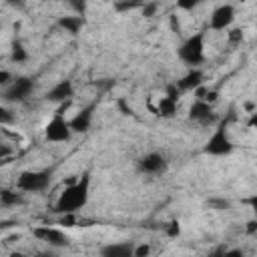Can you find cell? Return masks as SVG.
Returning a JSON list of instances; mask_svg holds the SVG:
<instances>
[{
    "label": "cell",
    "mask_w": 257,
    "mask_h": 257,
    "mask_svg": "<svg viewBox=\"0 0 257 257\" xmlns=\"http://www.w3.org/2000/svg\"><path fill=\"white\" fill-rule=\"evenodd\" d=\"M88 193H90V175L84 173L80 179H76L72 185H68L60 197L54 203V213L60 215H68V213H76L78 209H82L88 201Z\"/></svg>",
    "instance_id": "obj_1"
},
{
    "label": "cell",
    "mask_w": 257,
    "mask_h": 257,
    "mask_svg": "<svg viewBox=\"0 0 257 257\" xmlns=\"http://www.w3.org/2000/svg\"><path fill=\"white\" fill-rule=\"evenodd\" d=\"M68 106H70V100L60 102V106L56 108L54 116H52L50 122L44 126V137H46V141H52V143H64V141L70 139L72 131H70V126H68V120L64 118V110H66Z\"/></svg>",
    "instance_id": "obj_2"
},
{
    "label": "cell",
    "mask_w": 257,
    "mask_h": 257,
    "mask_svg": "<svg viewBox=\"0 0 257 257\" xmlns=\"http://www.w3.org/2000/svg\"><path fill=\"white\" fill-rule=\"evenodd\" d=\"M203 153L213 155V157H225L233 153V143L227 135V120H221L219 126L215 128V133L209 137V141L203 147Z\"/></svg>",
    "instance_id": "obj_3"
},
{
    "label": "cell",
    "mask_w": 257,
    "mask_h": 257,
    "mask_svg": "<svg viewBox=\"0 0 257 257\" xmlns=\"http://www.w3.org/2000/svg\"><path fill=\"white\" fill-rule=\"evenodd\" d=\"M179 58L187 64H199L205 58V34L197 32L193 36H189L181 48H179Z\"/></svg>",
    "instance_id": "obj_4"
},
{
    "label": "cell",
    "mask_w": 257,
    "mask_h": 257,
    "mask_svg": "<svg viewBox=\"0 0 257 257\" xmlns=\"http://www.w3.org/2000/svg\"><path fill=\"white\" fill-rule=\"evenodd\" d=\"M16 185L20 191L40 193L50 185V173L48 171H24V173H20Z\"/></svg>",
    "instance_id": "obj_5"
},
{
    "label": "cell",
    "mask_w": 257,
    "mask_h": 257,
    "mask_svg": "<svg viewBox=\"0 0 257 257\" xmlns=\"http://www.w3.org/2000/svg\"><path fill=\"white\" fill-rule=\"evenodd\" d=\"M32 90H34V80L28 76H18L8 84V88L4 92V100L6 102H22L30 96Z\"/></svg>",
    "instance_id": "obj_6"
},
{
    "label": "cell",
    "mask_w": 257,
    "mask_h": 257,
    "mask_svg": "<svg viewBox=\"0 0 257 257\" xmlns=\"http://www.w3.org/2000/svg\"><path fill=\"white\" fill-rule=\"evenodd\" d=\"M169 163L161 153H147L137 161V169L145 175H163Z\"/></svg>",
    "instance_id": "obj_7"
},
{
    "label": "cell",
    "mask_w": 257,
    "mask_h": 257,
    "mask_svg": "<svg viewBox=\"0 0 257 257\" xmlns=\"http://www.w3.org/2000/svg\"><path fill=\"white\" fill-rule=\"evenodd\" d=\"M34 237H38L40 241L48 243L50 247H66L70 243L68 235L60 229H54V227H36L34 229Z\"/></svg>",
    "instance_id": "obj_8"
},
{
    "label": "cell",
    "mask_w": 257,
    "mask_h": 257,
    "mask_svg": "<svg viewBox=\"0 0 257 257\" xmlns=\"http://www.w3.org/2000/svg\"><path fill=\"white\" fill-rule=\"evenodd\" d=\"M235 20V8L231 4H221L211 14V28L213 30H225Z\"/></svg>",
    "instance_id": "obj_9"
},
{
    "label": "cell",
    "mask_w": 257,
    "mask_h": 257,
    "mask_svg": "<svg viewBox=\"0 0 257 257\" xmlns=\"http://www.w3.org/2000/svg\"><path fill=\"white\" fill-rule=\"evenodd\" d=\"M189 118L191 120H195V122H199V124H213L215 120H217V114L213 112V108H211V104H207V102H201V100H195L193 104H191V108H189Z\"/></svg>",
    "instance_id": "obj_10"
},
{
    "label": "cell",
    "mask_w": 257,
    "mask_h": 257,
    "mask_svg": "<svg viewBox=\"0 0 257 257\" xmlns=\"http://www.w3.org/2000/svg\"><path fill=\"white\" fill-rule=\"evenodd\" d=\"M92 110H94V102L84 106L78 114L72 116V120H68V126L72 133H86L90 128V122H92Z\"/></svg>",
    "instance_id": "obj_11"
},
{
    "label": "cell",
    "mask_w": 257,
    "mask_h": 257,
    "mask_svg": "<svg viewBox=\"0 0 257 257\" xmlns=\"http://www.w3.org/2000/svg\"><path fill=\"white\" fill-rule=\"evenodd\" d=\"M100 257H135V243L133 241L108 243L100 249Z\"/></svg>",
    "instance_id": "obj_12"
},
{
    "label": "cell",
    "mask_w": 257,
    "mask_h": 257,
    "mask_svg": "<svg viewBox=\"0 0 257 257\" xmlns=\"http://www.w3.org/2000/svg\"><path fill=\"white\" fill-rule=\"evenodd\" d=\"M72 96V82L70 80H60L46 92V100L50 102H66Z\"/></svg>",
    "instance_id": "obj_13"
},
{
    "label": "cell",
    "mask_w": 257,
    "mask_h": 257,
    "mask_svg": "<svg viewBox=\"0 0 257 257\" xmlns=\"http://www.w3.org/2000/svg\"><path fill=\"white\" fill-rule=\"evenodd\" d=\"M203 84V72L199 70V68H191L181 80H177V88L179 90H195V88H199Z\"/></svg>",
    "instance_id": "obj_14"
},
{
    "label": "cell",
    "mask_w": 257,
    "mask_h": 257,
    "mask_svg": "<svg viewBox=\"0 0 257 257\" xmlns=\"http://www.w3.org/2000/svg\"><path fill=\"white\" fill-rule=\"evenodd\" d=\"M58 26L64 28L68 34H78L80 28L84 26V16H60L58 18Z\"/></svg>",
    "instance_id": "obj_15"
},
{
    "label": "cell",
    "mask_w": 257,
    "mask_h": 257,
    "mask_svg": "<svg viewBox=\"0 0 257 257\" xmlns=\"http://www.w3.org/2000/svg\"><path fill=\"white\" fill-rule=\"evenodd\" d=\"M175 112H177V102H175V100H171V98H167V96L159 100V106H157V114H159V116L171 118V116H175Z\"/></svg>",
    "instance_id": "obj_16"
},
{
    "label": "cell",
    "mask_w": 257,
    "mask_h": 257,
    "mask_svg": "<svg viewBox=\"0 0 257 257\" xmlns=\"http://www.w3.org/2000/svg\"><path fill=\"white\" fill-rule=\"evenodd\" d=\"M22 203V195L10 189H0V205L4 207H16Z\"/></svg>",
    "instance_id": "obj_17"
},
{
    "label": "cell",
    "mask_w": 257,
    "mask_h": 257,
    "mask_svg": "<svg viewBox=\"0 0 257 257\" xmlns=\"http://www.w3.org/2000/svg\"><path fill=\"white\" fill-rule=\"evenodd\" d=\"M10 58H12V62H24V60L28 58V52H26V48L22 46L20 40H14V42H12V54H10Z\"/></svg>",
    "instance_id": "obj_18"
},
{
    "label": "cell",
    "mask_w": 257,
    "mask_h": 257,
    "mask_svg": "<svg viewBox=\"0 0 257 257\" xmlns=\"http://www.w3.org/2000/svg\"><path fill=\"white\" fill-rule=\"evenodd\" d=\"M207 205H209L211 209H217V211H225V209L231 207V203H229L227 199H209Z\"/></svg>",
    "instance_id": "obj_19"
},
{
    "label": "cell",
    "mask_w": 257,
    "mask_h": 257,
    "mask_svg": "<svg viewBox=\"0 0 257 257\" xmlns=\"http://www.w3.org/2000/svg\"><path fill=\"white\" fill-rule=\"evenodd\" d=\"M12 122H14V114H12V110H8L6 106L0 104V126H4V124H12Z\"/></svg>",
    "instance_id": "obj_20"
},
{
    "label": "cell",
    "mask_w": 257,
    "mask_h": 257,
    "mask_svg": "<svg viewBox=\"0 0 257 257\" xmlns=\"http://www.w3.org/2000/svg\"><path fill=\"white\" fill-rule=\"evenodd\" d=\"M141 6H143L141 2H116L114 10L116 12H128V10H135V8H141Z\"/></svg>",
    "instance_id": "obj_21"
},
{
    "label": "cell",
    "mask_w": 257,
    "mask_h": 257,
    "mask_svg": "<svg viewBox=\"0 0 257 257\" xmlns=\"http://www.w3.org/2000/svg\"><path fill=\"white\" fill-rule=\"evenodd\" d=\"M229 42L231 44H239V42H243V38H245V34H243V30L241 28H233V30H229Z\"/></svg>",
    "instance_id": "obj_22"
},
{
    "label": "cell",
    "mask_w": 257,
    "mask_h": 257,
    "mask_svg": "<svg viewBox=\"0 0 257 257\" xmlns=\"http://www.w3.org/2000/svg\"><path fill=\"white\" fill-rule=\"evenodd\" d=\"M157 8H159V4H155V2H149V4H143V6H141V12H143V16L151 18V16H155Z\"/></svg>",
    "instance_id": "obj_23"
},
{
    "label": "cell",
    "mask_w": 257,
    "mask_h": 257,
    "mask_svg": "<svg viewBox=\"0 0 257 257\" xmlns=\"http://www.w3.org/2000/svg\"><path fill=\"white\" fill-rule=\"evenodd\" d=\"M151 255V245H135V257H149Z\"/></svg>",
    "instance_id": "obj_24"
},
{
    "label": "cell",
    "mask_w": 257,
    "mask_h": 257,
    "mask_svg": "<svg viewBox=\"0 0 257 257\" xmlns=\"http://www.w3.org/2000/svg\"><path fill=\"white\" fill-rule=\"evenodd\" d=\"M179 94H181V90H179L175 84H169V86H167V98H171V100L177 102V100H179Z\"/></svg>",
    "instance_id": "obj_25"
},
{
    "label": "cell",
    "mask_w": 257,
    "mask_h": 257,
    "mask_svg": "<svg viewBox=\"0 0 257 257\" xmlns=\"http://www.w3.org/2000/svg\"><path fill=\"white\" fill-rule=\"evenodd\" d=\"M58 223H60V225H64V227H74L76 217H74V213H68V215H62V219H60Z\"/></svg>",
    "instance_id": "obj_26"
},
{
    "label": "cell",
    "mask_w": 257,
    "mask_h": 257,
    "mask_svg": "<svg viewBox=\"0 0 257 257\" xmlns=\"http://www.w3.org/2000/svg\"><path fill=\"white\" fill-rule=\"evenodd\" d=\"M219 257H245L243 249H229V251H221Z\"/></svg>",
    "instance_id": "obj_27"
},
{
    "label": "cell",
    "mask_w": 257,
    "mask_h": 257,
    "mask_svg": "<svg viewBox=\"0 0 257 257\" xmlns=\"http://www.w3.org/2000/svg\"><path fill=\"white\" fill-rule=\"evenodd\" d=\"M181 233V227H179V223L177 221H173V223H169V229H167V235L169 237H177Z\"/></svg>",
    "instance_id": "obj_28"
},
{
    "label": "cell",
    "mask_w": 257,
    "mask_h": 257,
    "mask_svg": "<svg viewBox=\"0 0 257 257\" xmlns=\"http://www.w3.org/2000/svg\"><path fill=\"white\" fill-rule=\"evenodd\" d=\"M177 6H179L181 10H193V8L197 6V2H195V0H181V2H177Z\"/></svg>",
    "instance_id": "obj_29"
},
{
    "label": "cell",
    "mask_w": 257,
    "mask_h": 257,
    "mask_svg": "<svg viewBox=\"0 0 257 257\" xmlns=\"http://www.w3.org/2000/svg\"><path fill=\"white\" fill-rule=\"evenodd\" d=\"M14 78H12V74L8 72V70H0V86H4V84H10Z\"/></svg>",
    "instance_id": "obj_30"
},
{
    "label": "cell",
    "mask_w": 257,
    "mask_h": 257,
    "mask_svg": "<svg viewBox=\"0 0 257 257\" xmlns=\"http://www.w3.org/2000/svg\"><path fill=\"white\" fill-rule=\"evenodd\" d=\"M72 8L78 12V16H82L84 10H86V4H84V2H72Z\"/></svg>",
    "instance_id": "obj_31"
},
{
    "label": "cell",
    "mask_w": 257,
    "mask_h": 257,
    "mask_svg": "<svg viewBox=\"0 0 257 257\" xmlns=\"http://www.w3.org/2000/svg\"><path fill=\"white\" fill-rule=\"evenodd\" d=\"M255 227H257V223L251 219V221L247 223V233H253V231H255Z\"/></svg>",
    "instance_id": "obj_32"
},
{
    "label": "cell",
    "mask_w": 257,
    "mask_h": 257,
    "mask_svg": "<svg viewBox=\"0 0 257 257\" xmlns=\"http://www.w3.org/2000/svg\"><path fill=\"white\" fill-rule=\"evenodd\" d=\"M36 257H56L54 253H48V251H42V253H38Z\"/></svg>",
    "instance_id": "obj_33"
},
{
    "label": "cell",
    "mask_w": 257,
    "mask_h": 257,
    "mask_svg": "<svg viewBox=\"0 0 257 257\" xmlns=\"http://www.w3.org/2000/svg\"><path fill=\"white\" fill-rule=\"evenodd\" d=\"M10 257H24V255H22L20 251H12V253H10Z\"/></svg>",
    "instance_id": "obj_34"
},
{
    "label": "cell",
    "mask_w": 257,
    "mask_h": 257,
    "mask_svg": "<svg viewBox=\"0 0 257 257\" xmlns=\"http://www.w3.org/2000/svg\"><path fill=\"white\" fill-rule=\"evenodd\" d=\"M0 165H2V161H0Z\"/></svg>",
    "instance_id": "obj_35"
}]
</instances>
